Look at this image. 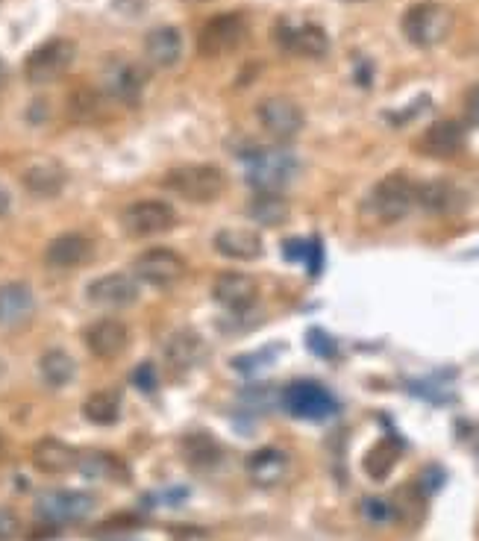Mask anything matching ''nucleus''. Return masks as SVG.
<instances>
[{"instance_id":"11","label":"nucleus","mask_w":479,"mask_h":541,"mask_svg":"<svg viewBox=\"0 0 479 541\" xmlns=\"http://www.w3.org/2000/svg\"><path fill=\"white\" fill-rule=\"evenodd\" d=\"M183 271H186V262L171 247H147L133 262V277L159 289L174 286L183 277Z\"/></svg>"},{"instance_id":"40","label":"nucleus","mask_w":479,"mask_h":541,"mask_svg":"<svg viewBox=\"0 0 479 541\" xmlns=\"http://www.w3.org/2000/svg\"><path fill=\"white\" fill-rule=\"evenodd\" d=\"M350 3H359V0H350Z\"/></svg>"},{"instance_id":"13","label":"nucleus","mask_w":479,"mask_h":541,"mask_svg":"<svg viewBox=\"0 0 479 541\" xmlns=\"http://www.w3.org/2000/svg\"><path fill=\"white\" fill-rule=\"evenodd\" d=\"M277 42L294 53V56H309L318 59L330 50V36L324 27L312 24V21H280L277 27Z\"/></svg>"},{"instance_id":"18","label":"nucleus","mask_w":479,"mask_h":541,"mask_svg":"<svg viewBox=\"0 0 479 541\" xmlns=\"http://www.w3.org/2000/svg\"><path fill=\"white\" fill-rule=\"evenodd\" d=\"M36 312V297L27 283H3L0 286V330L24 327Z\"/></svg>"},{"instance_id":"2","label":"nucleus","mask_w":479,"mask_h":541,"mask_svg":"<svg viewBox=\"0 0 479 541\" xmlns=\"http://www.w3.org/2000/svg\"><path fill=\"white\" fill-rule=\"evenodd\" d=\"M300 162L286 148H256L247 156V186L265 195H280L297 177Z\"/></svg>"},{"instance_id":"31","label":"nucleus","mask_w":479,"mask_h":541,"mask_svg":"<svg viewBox=\"0 0 479 541\" xmlns=\"http://www.w3.org/2000/svg\"><path fill=\"white\" fill-rule=\"evenodd\" d=\"M397 453H400L397 444H391L388 439L377 444V447H371L368 456H365V474L374 477V480H385L391 474V468L397 465Z\"/></svg>"},{"instance_id":"38","label":"nucleus","mask_w":479,"mask_h":541,"mask_svg":"<svg viewBox=\"0 0 479 541\" xmlns=\"http://www.w3.org/2000/svg\"><path fill=\"white\" fill-rule=\"evenodd\" d=\"M9 203H12V197H9V192L0 186V215H6V212H9Z\"/></svg>"},{"instance_id":"28","label":"nucleus","mask_w":479,"mask_h":541,"mask_svg":"<svg viewBox=\"0 0 479 541\" xmlns=\"http://www.w3.org/2000/svg\"><path fill=\"white\" fill-rule=\"evenodd\" d=\"M83 415H86L92 424H97V427L115 424L118 415H121V394L109 392V389L89 394L86 403H83Z\"/></svg>"},{"instance_id":"10","label":"nucleus","mask_w":479,"mask_h":541,"mask_svg":"<svg viewBox=\"0 0 479 541\" xmlns=\"http://www.w3.org/2000/svg\"><path fill=\"white\" fill-rule=\"evenodd\" d=\"M256 118H259L262 130L271 133L280 142H291L294 136H300L303 124H306V115H303L300 103L286 98V95H274V98L262 100L256 106Z\"/></svg>"},{"instance_id":"26","label":"nucleus","mask_w":479,"mask_h":541,"mask_svg":"<svg viewBox=\"0 0 479 541\" xmlns=\"http://www.w3.org/2000/svg\"><path fill=\"white\" fill-rule=\"evenodd\" d=\"M65 180H68L65 171H62V165H56V162H36V165H30V168L21 174L24 189L36 197L59 195V192L65 189Z\"/></svg>"},{"instance_id":"16","label":"nucleus","mask_w":479,"mask_h":541,"mask_svg":"<svg viewBox=\"0 0 479 541\" xmlns=\"http://www.w3.org/2000/svg\"><path fill=\"white\" fill-rule=\"evenodd\" d=\"M465 192L450 180H430L415 186V206L427 209L432 215H453L465 209Z\"/></svg>"},{"instance_id":"37","label":"nucleus","mask_w":479,"mask_h":541,"mask_svg":"<svg viewBox=\"0 0 479 541\" xmlns=\"http://www.w3.org/2000/svg\"><path fill=\"white\" fill-rule=\"evenodd\" d=\"M465 118H468V124L479 127V83L471 86L468 95H465Z\"/></svg>"},{"instance_id":"35","label":"nucleus","mask_w":479,"mask_h":541,"mask_svg":"<svg viewBox=\"0 0 479 541\" xmlns=\"http://www.w3.org/2000/svg\"><path fill=\"white\" fill-rule=\"evenodd\" d=\"M133 383H136L142 392H153V389H156V371H153L150 362H144V365H139V368L133 371Z\"/></svg>"},{"instance_id":"25","label":"nucleus","mask_w":479,"mask_h":541,"mask_svg":"<svg viewBox=\"0 0 479 541\" xmlns=\"http://www.w3.org/2000/svg\"><path fill=\"white\" fill-rule=\"evenodd\" d=\"M203 353H206V347L200 342V336H197L194 330H180V333H174V336L168 339V345H165V362L180 374V371L194 368V365L203 359Z\"/></svg>"},{"instance_id":"19","label":"nucleus","mask_w":479,"mask_h":541,"mask_svg":"<svg viewBox=\"0 0 479 541\" xmlns=\"http://www.w3.org/2000/svg\"><path fill=\"white\" fill-rule=\"evenodd\" d=\"M212 295H215V300H218L224 309H230V312H244V309H250V306L256 303L259 286H256L253 277L230 271V274H221V277L215 280Z\"/></svg>"},{"instance_id":"1","label":"nucleus","mask_w":479,"mask_h":541,"mask_svg":"<svg viewBox=\"0 0 479 541\" xmlns=\"http://www.w3.org/2000/svg\"><path fill=\"white\" fill-rule=\"evenodd\" d=\"M403 36L415 45V48H438L441 42H447V36L453 33V9L438 3V0H421L412 3L403 12Z\"/></svg>"},{"instance_id":"6","label":"nucleus","mask_w":479,"mask_h":541,"mask_svg":"<svg viewBox=\"0 0 479 541\" xmlns=\"http://www.w3.org/2000/svg\"><path fill=\"white\" fill-rule=\"evenodd\" d=\"M283 406L288 415L300 421H327L338 412V400L315 380H297L283 392Z\"/></svg>"},{"instance_id":"22","label":"nucleus","mask_w":479,"mask_h":541,"mask_svg":"<svg viewBox=\"0 0 479 541\" xmlns=\"http://www.w3.org/2000/svg\"><path fill=\"white\" fill-rule=\"evenodd\" d=\"M77 462H80V453L71 444L59 442V439H42L33 447V465H36V471H42L48 477H59V474L74 471Z\"/></svg>"},{"instance_id":"8","label":"nucleus","mask_w":479,"mask_h":541,"mask_svg":"<svg viewBox=\"0 0 479 541\" xmlns=\"http://www.w3.org/2000/svg\"><path fill=\"white\" fill-rule=\"evenodd\" d=\"M247 36V21L241 12H224V15H215L203 24L200 36H197V50L209 59L215 56H227L239 48Z\"/></svg>"},{"instance_id":"24","label":"nucleus","mask_w":479,"mask_h":541,"mask_svg":"<svg viewBox=\"0 0 479 541\" xmlns=\"http://www.w3.org/2000/svg\"><path fill=\"white\" fill-rule=\"evenodd\" d=\"M247 474L256 486H277L288 474V456L277 447H262L247 459Z\"/></svg>"},{"instance_id":"15","label":"nucleus","mask_w":479,"mask_h":541,"mask_svg":"<svg viewBox=\"0 0 479 541\" xmlns=\"http://www.w3.org/2000/svg\"><path fill=\"white\" fill-rule=\"evenodd\" d=\"M415 148L432 159H453L465 148V127L459 121H435L415 142Z\"/></svg>"},{"instance_id":"23","label":"nucleus","mask_w":479,"mask_h":541,"mask_svg":"<svg viewBox=\"0 0 479 541\" xmlns=\"http://www.w3.org/2000/svg\"><path fill=\"white\" fill-rule=\"evenodd\" d=\"M144 56L156 68H174L183 59V33L177 27H156L144 39Z\"/></svg>"},{"instance_id":"21","label":"nucleus","mask_w":479,"mask_h":541,"mask_svg":"<svg viewBox=\"0 0 479 541\" xmlns=\"http://www.w3.org/2000/svg\"><path fill=\"white\" fill-rule=\"evenodd\" d=\"M215 250L227 259H236V262H253L262 256V236L250 227H230V230H221L215 233Z\"/></svg>"},{"instance_id":"20","label":"nucleus","mask_w":479,"mask_h":541,"mask_svg":"<svg viewBox=\"0 0 479 541\" xmlns=\"http://www.w3.org/2000/svg\"><path fill=\"white\" fill-rule=\"evenodd\" d=\"M89 259H92V239L83 233H62L45 250V262L50 268H59V271L77 268Z\"/></svg>"},{"instance_id":"12","label":"nucleus","mask_w":479,"mask_h":541,"mask_svg":"<svg viewBox=\"0 0 479 541\" xmlns=\"http://www.w3.org/2000/svg\"><path fill=\"white\" fill-rule=\"evenodd\" d=\"M95 497L86 492H45L36 500V515L48 521L50 527L77 524L95 512Z\"/></svg>"},{"instance_id":"3","label":"nucleus","mask_w":479,"mask_h":541,"mask_svg":"<svg viewBox=\"0 0 479 541\" xmlns=\"http://www.w3.org/2000/svg\"><path fill=\"white\" fill-rule=\"evenodd\" d=\"M162 183H165V189H171L174 195L186 197L192 203H212L227 189V177L215 165H180V168H171Z\"/></svg>"},{"instance_id":"27","label":"nucleus","mask_w":479,"mask_h":541,"mask_svg":"<svg viewBox=\"0 0 479 541\" xmlns=\"http://www.w3.org/2000/svg\"><path fill=\"white\" fill-rule=\"evenodd\" d=\"M74 371H77V365H74V359L65 350H48L39 359V374H42V380L48 383L50 389L68 386L74 380Z\"/></svg>"},{"instance_id":"17","label":"nucleus","mask_w":479,"mask_h":541,"mask_svg":"<svg viewBox=\"0 0 479 541\" xmlns=\"http://www.w3.org/2000/svg\"><path fill=\"white\" fill-rule=\"evenodd\" d=\"M83 339H86V347L95 353L97 359H115V356H121L127 350L130 330L118 318H100L92 327H86Z\"/></svg>"},{"instance_id":"36","label":"nucleus","mask_w":479,"mask_h":541,"mask_svg":"<svg viewBox=\"0 0 479 541\" xmlns=\"http://www.w3.org/2000/svg\"><path fill=\"white\" fill-rule=\"evenodd\" d=\"M112 6L124 15V18H142L147 9V0H112Z\"/></svg>"},{"instance_id":"33","label":"nucleus","mask_w":479,"mask_h":541,"mask_svg":"<svg viewBox=\"0 0 479 541\" xmlns=\"http://www.w3.org/2000/svg\"><path fill=\"white\" fill-rule=\"evenodd\" d=\"M362 512H365V518L374 521V524H385V521L394 518V506L380 500V497H365V500H362Z\"/></svg>"},{"instance_id":"5","label":"nucleus","mask_w":479,"mask_h":541,"mask_svg":"<svg viewBox=\"0 0 479 541\" xmlns=\"http://www.w3.org/2000/svg\"><path fill=\"white\" fill-rule=\"evenodd\" d=\"M74 59H77V45L71 39L56 36L24 59V77L30 86H50L74 65Z\"/></svg>"},{"instance_id":"4","label":"nucleus","mask_w":479,"mask_h":541,"mask_svg":"<svg viewBox=\"0 0 479 541\" xmlns=\"http://www.w3.org/2000/svg\"><path fill=\"white\" fill-rule=\"evenodd\" d=\"M415 186H418V183H412L409 174H403V171L388 174V177H383V180L371 189V195H368V212H371L377 221H383V224L403 221V218L415 209Z\"/></svg>"},{"instance_id":"29","label":"nucleus","mask_w":479,"mask_h":541,"mask_svg":"<svg viewBox=\"0 0 479 541\" xmlns=\"http://www.w3.org/2000/svg\"><path fill=\"white\" fill-rule=\"evenodd\" d=\"M247 215L256 221V224H265V227H277L288 218V203L280 195H265V192H256L253 203L247 206Z\"/></svg>"},{"instance_id":"7","label":"nucleus","mask_w":479,"mask_h":541,"mask_svg":"<svg viewBox=\"0 0 479 541\" xmlns=\"http://www.w3.org/2000/svg\"><path fill=\"white\" fill-rule=\"evenodd\" d=\"M100 83L109 98L136 106L142 98L144 83H147V71L127 56H112V59H106V65L100 71Z\"/></svg>"},{"instance_id":"9","label":"nucleus","mask_w":479,"mask_h":541,"mask_svg":"<svg viewBox=\"0 0 479 541\" xmlns=\"http://www.w3.org/2000/svg\"><path fill=\"white\" fill-rule=\"evenodd\" d=\"M121 224L130 236H159V233H168L174 230L177 224V212L171 203L165 200H136L130 203L124 212H121Z\"/></svg>"},{"instance_id":"32","label":"nucleus","mask_w":479,"mask_h":541,"mask_svg":"<svg viewBox=\"0 0 479 541\" xmlns=\"http://www.w3.org/2000/svg\"><path fill=\"white\" fill-rule=\"evenodd\" d=\"M103 112V98L97 95L95 89H77L71 98H68V115L74 121H95L97 115Z\"/></svg>"},{"instance_id":"39","label":"nucleus","mask_w":479,"mask_h":541,"mask_svg":"<svg viewBox=\"0 0 479 541\" xmlns=\"http://www.w3.org/2000/svg\"><path fill=\"white\" fill-rule=\"evenodd\" d=\"M6 86V65H3V59H0V89Z\"/></svg>"},{"instance_id":"34","label":"nucleus","mask_w":479,"mask_h":541,"mask_svg":"<svg viewBox=\"0 0 479 541\" xmlns=\"http://www.w3.org/2000/svg\"><path fill=\"white\" fill-rule=\"evenodd\" d=\"M18 530H21L18 515H15L12 509L0 506V541H12L15 536H18Z\"/></svg>"},{"instance_id":"30","label":"nucleus","mask_w":479,"mask_h":541,"mask_svg":"<svg viewBox=\"0 0 479 541\" xmlns=\"http://www.w3.org/2000/svg\"><path fill=\"white\" fill-rule=\"evenodd\" d=\"M183 453L194 468H212L221 459V447L209 433H192L183 439Z\"/></svg>"},{"instance_id":"14","label":"nucleus","mask_w":479,"mask_h":541,"mask_svg":"<svg viewBox=\"0 0 479 541\" xmlns=\"http://www.w3.org/2000/svg\"><path fill=\"white\" fill-rule=\"evenodd\" d=\"M86 295L97 306H109V309H124V306H133L139 300V280L133 274H103L89 283Z\"/></svg>"}]
</instances>
